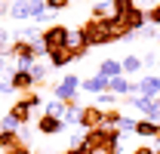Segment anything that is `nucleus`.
<instances>
[{
  "instance_id": "obj_38",
  "label": "nucleus",
  "mask_w": 160,
  "mask_h": 154,
  "mask_svg": "<svg viewBox=\"0 0 160 154\" xmlns=\"http://www.w3.org/2000/svg\"><path fill=\"white\" fill-rule=\"evenodd\" d=\"M0 154H3V151H0Z\"/></svg>"
},
{
  "instance_id": "obj_1",
  "label": "nucleus",
  "mask_w": 160,
  "mask_h": 154,
  "mask_svg": "<svg viewBox=\"0 0 160 154\" xmlns=\"http://www.w3.org/2000/svg\"><path fill=\"white\" fill-rule=\"evenodd\" d=\"M77 34H80V40H83L89 49H92V46H108V43H114L111 34H108V28H105L102 22H96V19H89L86 25H80Z\"/></svg>"
},
{
  "instance_id": "obj_18",
  "label": "nucleus",
  "mask_w": 160,
  "mask_h": 154,
  "mask_svg": "<svg viewBox=\"0 0 160 154\" xmlns=\"http://www.w3.org/2000/svg\"><path fill=\"white\" fill-rule=\"evenodd\" d=\"M80 111H83L80 102H68V111H65V117H62L65 126H68V123H80Z\"/></svg>"
},
{
  "instance_id": "obj_9",
  "label": "nucleus",
  "mask_w": 160,
  "mask_h": 154,
  "mask_svg": "<svg viewBox=\"0 0 160 154\" xmlns=\"http://www.w3.org/2000/svg\"><path fill=\"white\" fill-rule=\"evenodd\" d=\"M136 136H142V139H160V123H157V120H145V117H139Z\"/></svg>"
},
{
  "instance_id": "obj_16",
  "label": "nucleus",
  "mask_w": 160,
  "mask_h": 154,
  "mask_svg": "<svg viewBox=\"0 0 160 154\" xmlns=\"http://www.w3.org/2000/svg\"><path fill=\"white\" fill-rule=\"evenodd\" d=\"M136 6H139L136 0H111V16H120V19H126V16H129Z\"/></svg>"
},
{
  "instance_id": "obj_32",
  "label": "nucleus",
  "mask_w": 160,
  "mask_h": 154,
  "mask_svg": "<svg viewBox=\"0 0 160 154\" xmlns=\"http://www.w3.org/2000/svg\"><path fill=\"white\" fill-rule=\"evenodd\" d=\"M142 62H145V68H154V65H157V53H145Z\"/></svg>"
},
{
  "instance_id": "obj_5",
  "label": "nucleus",
  "mask_w": 160,
  "mask_h": 154,
  "mask_svg": "<svg viewBox=\"0 0 160 154\" xmlns=\"http://www.w3.org/2000/svg\"><path fill=\"white\" fill-rule=\"evenodd\" d=\"M6 80H12V90H22V93H31V90L37 86L34 77H31V71H25V68H16Z\"/></svg>"
},
{
  "instance_id": "obj_2",
  "label": "nucleus",
  "mask_w": 160,
  "mask_h": 154,
  "mask_svg": "<svg viewBox=\"0 0 160 154\" xmlns=\"http://www.w3.org/2000/svg\"><path fill=\"white\" fill-rule=\"evenodd\" d=\"M40 40H43V46L52 53V49H65L68 43H71V31L65 28V25H49V28H43L40 31Z\"/></svg>"
},
{
  "instance_id": "obj_24",
  "label": "nucleus",
  "mask_w": 160,
  "mask_h": 154,
  "mask_svg": "<svg viewBox=\"0 0 160 154\" xmlns=\"http://www.w3.org/2000/svg\"><path fill=\"white\" fill-rule=\"evenodd\" d=\"M31 3H34V0H31ZM46 13H49L46 3H34V6H31V19H37V22H46V19H49Z\"/></svg>"
},
{
  "instance_id": "obj_22",
  "label": "nucleus",
  "mask_w": 160,
  "mask_h": 154,
  "mask_svg": "<svg viewBox=\"0 0 160 154\" xmlns=\"http://www.w3.org/2000/svg\"><path fill=\"white\" fill-rule=\"evenodd\" d=\"M28 71H31V77H34V83H43V80H46V74H49V68H46V65H40V62H34Z\"/></svg>"
},
{
  "instance_id": "obj_30",
  "label": "nucleus",
  "mask_w": 160,
  "mask_h": 154,
  "mask_svg": "<svg viewBox=\"0 0 160 154\" xmlns=\"http://www.w3.org/2000/svg\"><path fill=\"white\" fill-rule=\"evenodd\" d=\"M25 102H28L31 108H40V105H43V99H40L37 93H34V90H31V93H25Z\"/></svg>"
},
{
  "instance_id": "obj_36",
  "label": "nucleus",
  "mask_w": 160,
  "mask_h": 154,
  "mask_svg": "<svg viewBox=\"0 0 160 154\" xmlns=\"http://www.w3.org/2000/svg\"><path fill=\"white\" fill-rule=\"evenodd\" d=\"M157 40H160V28H157Z\"/></svg>"
},
{
  "instance_id": "obj_23",
  "label": "nucleus",
  "mask_w": 160,
  "mask_h": 154,
  "mask_svg": "<svg viewBox=\"0 0 160 154\" xmlns=\"http://www.w3.org/2000/svg\"><path fill=\"white\" fill-rule=\"evenodd\" d=\"M114 105H117V96H114L111 90H108V93H102V96H99V108H102V111H111Z\"/></svg>"
},
{
  "instance_id": "obj_3",
  "label": "nucleus",
  "mask_w": 160,
  "mask_h": 154,
  "mask_svg": "<svg viewBox=\"0 0 160 154\" xmlns=\"http://www.w3.org/2000/svg\"><path fill=\"white\" fill-rule=\"evenodd\" d=\"M80 86H83V80H80L77 74H65L59 83H56V90H52V93H56L59 102L68 105V102H77V90H80Z\"/></svg>"
},
{
  "instance_id": "obj_6",
  "label": "nucleus",
  "mask_w": 160,
  "mask_h": 154,
  "mask_svg": "<svg viewBox=\"0 0 160 154\" xmlns=\"http://www.w3.org/2000/svg\"><path fill=\"white\" fill-rule=\"evenodd\" d=\"M62 130H65V120H62V117L43 114V117L37 120V133H43V136H59Z\"/></svg>"
},
{
  "instance_id": "obj_14",
  "label": "nucleus",
  "mask_w": 160,
  "mask_h": 154,
  "mask_svg": "<svg viewBox=\"0 0 160 154\" xmlns=\"http://www.w3.org/2000/svg\"><path fill=\"white\" fill-rule=\"evenodd\" d=\"M126 22H129V28H132V31L139 34L142 28L148 25V9H139V6H136V9H132V13L126 16Z\"/></svg>"
},
{
  "instance_id": "obj_15",
  "label": "nucleus",
  "mask_w": 160,
  "mask_h": 154,
  "mask_svg": "<svg viewBox=\"0 0 160 154\" xmlns=\"http://www.w3.org/2000/svg\"><path fill=\"white\" fill-rule=\"evenodd\" d=\"M142 68H145L142 56H126V59H123V77H136V74H142Z\"/></svg>"
},
{
  "instance_id": "obj_34",
  "label": "nucleus",
  "mask_w": 160,
  "mask_h": 154,
  "mask_svg": "<svg viewBox=\"0 0 160 154\" xmlns=\"http://www.w3.org/2000/svg\"><path fill=\"white\" fill-rule=\"evenodd\" d=\"M0 16H9V3H3V0H0Z\"/></svg>"
},
{
  "instance_id": "obj_27",
  "label": "nucleus",
  "mask_w": 160,
  "mask_h": 154,
  "mask_svg": "<svg viewBox=\"0 0 160 154\" xmlns=\"http://www.w3.org/2000/svg\"><path fill=\"white\" fill-rule=\"evenodd\" d=\"M136 123H139V117H136V120H132V117H123L117 130H123V133H136Z\"/></svg>"
},
{
  "instance_id": "obj_8",
  "label": "nucleus",
  "mask_w": 160,
  "mask_h": 154,
  "mask_svg": "<svg viewBox=\"0 0 160 154\" xmlns=\"http://www.w3.org/2000/svg\"><path fill=\"white\" fill-rule=\"evenodd\" d=\"M139 96H145V99H160V77H154V74L142 77V80H139Z\"/></svg>"
},
{
  "instance_id": "obj_13",
  "label": "nucleus",
  "mask_w": 160,
  "mask_h": 154,
  "mask_svg": "<svg viewBox=\"0 0 160 154\" xmlns=\"http://www.w3.org/2000/svg\"><path fill=\"white\" fill-rule=\"evenodd\" d=\"M31 6H34L31 0H16V3H9V16L25 22V19H31Z\"/></svg>"
},
{
  "instance_id": "obj_11",
  "label": "nucleus",
  "mask_w": 160,
  "mask_h": 154,
  "mask_svg": "<svg viewBox=\"0 0 160 154\" xmlns=\"http://www.w3.org/2000/svg\"><path fill=\"white\" fill-rule=\"evenodd\" d=\"M108 86H111V80H108V77H102V74L86 77V80H83V90H86V93H96V96L108 93Z\"/></svg>"
},
{
  "instance_id": "obj_28",
  "label": "nucleus",
  "mask_w": 160,
  "mask_h": 154,
  "mask_svg": "<svg viewBox=\"0 0 160 154\" xmlns=\"http://www.w3.org/2000/svg\"><path fill=\"white\" fill-rule=\"evenodd\" d=\"M65 6H71V0H46V9H49V13H59Z\"/></svg>"
},
{
  "instance_id": "obj_19",
  "label": "nucleus",
  "mask_w": 160,
  "mask_h": 154,
  "mask_svg": "<svg viewBox=\"0 0 160 154\" xmlns=\"http://www.w3.org/2000/svg\"><path fill=\"white\" fill-rule=\"evenodd\" d=\"M108 13H111V0H99V3L92 6V19H96V22L108 19Z\"/></svg>"
},
{
  "instance_id": "obj_12",
  "label": "nucleus",
  "mask_w": 160,
  "mask_h": 154,
  "mask_svg": "<svg viewBox=\"0 0 160 154\" xmlns=\"http://www.w3.org/2000/svg\"><path fill=\"white\" fill-rule=\"evenodd\" d=\"M99 74L108 77V80H114V77H123V62H117V59H105L99 65Z\"/></svg>"
},
{
  "instance_id": "obj_17",
  "label": "nucleus",
  "mask_w": 160,
  "mask_h": 154,
  "mask_svg": "<svg viewBox=\"0 0 160 154\" xmlns=\"http://www.w3.org/2000/svg\"><path fill=\"white\" fill-rule=\"evenodd\" d=\"M31 111H34V108H31V105H28L25 99H22V102H16V105L9 108V114L16 117L19 123H28V120H31Z\"/></svg>"
},
{
  "instance_id": "obj_7",
  "label": "nucleus",
  "mask_w": 160,
  "mask_h": 154,
  "mask_svg": "<svg viewBox=\"0 0 160 154\" xmlns=\"http://www.w3.org/2000/svg\"><path fill=\"white\" fill-rule=\"evenodd\" d=\"M71 62H77V56H74V49L71 46H65V49H52L49 53V68H65V65H71Z\"/></svg>"
},
{
  "instance_id": "obj_35",
  "label": "nucleus",
  "mask_w": 160,
  "mask_h": 154,
  "mask_svg": "<svg viewBox=\"0 0 160 154\" xmlns=\"http://www.w3.org/2000/svg\"><path fill=\"white\" fill-rule=\"evenodd\" d=\"M157 111H160V99H157Z\"/></svg>"
},
{
  "instance_id": "obj_26",
  "label": "nucleus",
  "mask_w": 160,
  "mask_h": 154,
  "mask_svg": "<svg viewBox=\"0 0 160 154\" xmlns=\"http://www.w3.org/2000/svg\"><path fill=\"white\" fill-rule=\"evenodd\" d=\"M148 25H154V28H160V3H154V6L148 9Z\"/></svg>"
},
{
  "instance_id": "obj_31",
  "label": "nucleus",
  "mask_w": 160,
  "mask_h": 154,
  "mask_svg": "<svg viewBox=\"0 0 160 154\" xmlns=\"http://www.w3.org/2000/svg\"><path fill=\"white\" fill-rule=\"evenodd\" d=\"M9 93H16V90H12V80L3 77V80H0V96H9Z\"/></svg>"
},
{
  "instance_id": "obj_33",
  "label": "nucleus",
  "mask_w": 160,
  "mask_h": 154,
  "mask_svg": "<svg viewBox=\"0 0 160 154\" xmlns=\"http://www.w3.org/2000/svg\"><path fill=\"white\" fill-rule=\"evenodd\" d=\"M132 154H157V151H154L151 145H136V148H132Z\"/></svg>"
},
{
  "instance_id": "obj_25",
  "label": "nucleus",
  "mask_w": 160,
  "mask_h": 154,
  "mask_svg": "<svg viewBox=\"0 0 160 154\" xmlns=\"http://www.w3.org/2000/svg\"><path fill=\"white\" fill-rule=\"evenodd\" d=\"M19 126H22V123H19V120H16L12 114H6L3 120H0V130H9V133H19Z\"/></svg>"
},
{
  "instance_id": "obj_20",
  "label": "nucleus",
  "mask_w": 160,
  "mask_h": 154,
  "mask_svg": "<svg viewBox=\"0 0 160 154\" xmlns=\"http://www.w3.org/2000/svg\"><path fill=\"white\" fill-rule=\"evenodd\" d=\"M65 111H68V105H65V102H59V99L46 102V114H52V117H65Z\"/></svg>"
},
{
  "instance_id": "obj_37",
  "label": "nucleus",
  "mask_w": 160,
  "mask_h": 154,
  "mask_svg": "<svg viewBox=\"0 0 160 154\" xmlns=\"http://www.w3.org/2000/svg\"><path fill=\"white\" fill-rule=\"evenodd\" d=\"M157 154H160V148H157Z\"/></svg>"
},
{
  "instance_id": "obj_10",
  "label": "nucleus",
  "mask_w": 160,
  "mask_h": 154,
  "mask_svg": "<svg viewBox=\"0 0 160 154\" xmlns=\"http://www.w3.org/2000/svg\"><path fill=\"white\" fill-rule=\"evenodd\" d=\"M19 145H25L19 133H9V130H0V151H3V154H12L16 148H19Z\"/></svg>"
},
{
  "instance_id": "obj_21",
  "label": "nucleus",
  "mask_w": 160,
  "mask_h": 154,
  "mask_svg": "<svg viewBox=\"0 0 160 154\" xmlns=\"http://www.w3.org/2000/svg\"><path fill=\"white\" fill-rule=\"evenodd\" d=\"M120 120H123V114H120L117 108L105 111V126H108V130H117V126H120Z\"/></svg>"
},
{
  "instance_id": "obj_29",
  "label": "nucleus",
  "mask_w": 160,
  "mask_h": 154,
  "mask_svg": "<svg viewBox=\"0 0 160 154\" xmlns=\"http://www.w3.org/2000/svg\"><path fill=\"white\" fill-rule=\"evenodd\" d=\"M139 37H145V40H157V28H154V25H145V28L139 31Z\"/></svg>"
},
{
  "instance_id": "obj_4",
  "label": "nucleus",
  "mask_w": 160,
  "mask_h": 154,
  "mask_svg": "<svg viewBox=\"0 0 160 154\" xmlns=\"http://www.w3.org/2000/svg\"><path fill=\"white\" fill-rule=\"evenodd\" d=\"M77 126H83L86 133H89V130H102V126H105V111H102L99 105H86V108L80 111V123Z\"/></svg>"
}]
</instances>
